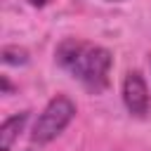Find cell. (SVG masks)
Returning <instances> with one entry per match:
<instances>
[{
	"label": "cell",
	"mask_w": 151,
	"mask_h": 151,
	"mask_svg": "<svg viewBox=\"0 0 151 151\" xmlns=\"http://www.w3.org/2000/svg\"><path fill=\"white\" fill-rule=\"evenodd\" d=\"M54 61L90 94H101L111 85L113 54L97 42L83 38H64L54 50Z\"/></svg>",
	"instance_id": "6da1fadb"
},
{
	"label": "cell",
	"mask_w": 151,
	"mask_h": 151,
	"mask_svg": "<svg viewBox=\"0 0 151 151\" xmlns=\"http://www.w3.org/2000/svg\"><path fill=\"white\" fill-rule=\"evenodd\" d=\"M76 113H78V109H76L71 97H66V94L52 97L45 104V109L38 113V118H35V123L31 127V142L38 144V146H45V144L54 142L71 125Z\"/></svg>",
	"instance_id": "7a4b0ae2"
},
{
	"label": "cell",
	"mask_w": 151,
	"mask_h": 151,
	"mask_svg": "<svg viewBox=\"0 0 151 151\" xmlns=\"http://www.w3.org/2000/svg\"><path fill=\"white\" fill-rule=\"evenodd\" d=\"M120 97H123V104H125L130 116H134V118H146L149 116L151 94H149V85H146L142 71H127V76L123 80Z\"/></svg>",
	"instance_id": "3957f363"
},
{
	"label": "cell",
	"mask_w": 151,
	"mask_h": 151,
	"mask_svg": "<svg viewBox=\"0 0 151 151\" xmlns=\"http://www.w3.org/2000/svg\"><path fill=\"white\" fill-rule=\"evenodd\" d=\"M28 116H31L28 111H19V113H14V116H9V118L2 120V125H0V151H12L17 137L26 127Z\"/></svg>",
	"instance_id": "277c9868"
},
{
	"label": "cell",
	"mask_w": 151,
	"mask_h": 151,
	"mask_svg": "<svg viewBox=\"0 0 151 151\" xmlns=\"http://www.w3.org/2000/svg\"><path fill=\"white\" fill-rule=\"evenodd\" d=\"M0 57H2L5 66H26L28 64V52L19 45H5Z\"/></svg>",
	"instance_id": "5b68a950"
},
{
	"label": "cell",
	"mask_w": 151,
	"mask_h": 151,
	"mask_svg": "<svg viewBox=\"0 0 151 151\" xmlns=\"http://www.w3.org/2000/svg\"><path fill=\"white\" fill-rule=\"evenodd\" d=\"M9 92H12V83L7 76H2V94H9Z\"/></svg>",
	"instance_id": "8992f818"
},
{
	"label": "cell",
	"mask_w": 151,
	"mask_h": 151,
	"mask_svg": "<svg viewBox=\"0 0 151 151\" xmlns=\"http://www.w3.org/2000/svg\"><path fill=\"white\" fill-rule=\"evenodd\" d=\"M50 2H52V0H28L31 7H47Z\"/></svg>",
	"instance_id": "52a82bcc"
},
{
	"label": "cell",
	"mask_w": 151,
	"mask_h": 151,
	"mask_svg": "<svg viewBox=\"0 0 151 151\" xmlns=\"http://www.w3.org/2000/svg\"><path fill=\"white\" fill-rule=\"evenodd\" d=\"M109 2H120V0H109Z\"/></svg>",
	"instance_id": "ba28073f"
}]
</instances>
